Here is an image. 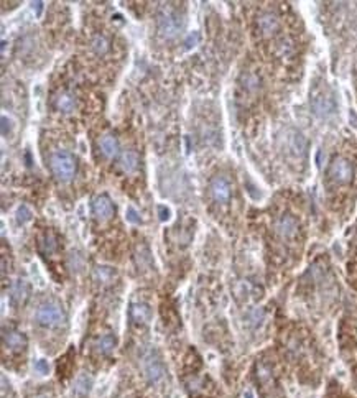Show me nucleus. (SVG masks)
<instances>
[{
  "instance_id": "obj_10",
  "label": "nucleus",
  "mask_w": 357,
  "mask_h": 398,
  "mask_svg": "<svg viewBox=\"0 0 357 398\" xmlns=\"http://www.w3.org/2000/svg\"><path fill=\"white\" fill-rule=\"evenodd\" d=\"M54 107L63 114H69L76 107V97L69 91H61L54 97Z\"/></svg>"
},
{
  "instance_id": "obj_16",
  "label": "nucleus",
  "mask_w": 357,
  "mask_h": 398,
  "mask_svg": "<svg viewBox=\"0 0 357 398\" xmlns=\"http://www.w3.org/2000/svg\"><path fill=\"white\" fill-rule=\"evenodd\" d=\"M96 347L102 355L112 354L114 349H116V337H112L110 334H104V336H101L99 339H97Z\"/></svg>"
},
{
  "instance_id": "obj_18",
  "label": "nucleus",
  "mask_w": 357,
  "mask_h": 398,
  "mask_svg": "<svg viewBox=\"0 0 357 398\" xmlns=\"http://www.w3.org/2000/svg\"><path fill=\"white\" fill-rule=\"evenodd\" d=\"M28 296V286L23 280H20L12 290V299H14L15 304H22Z\"/></svg>"
},
{
  "instance_id": "obj_25",
  "label": "nucleus",
  "mask_w": 357,
  "mask_h": 398,
  "mask_svg": "<svg viewBox=\"0 0 357 398\" xmlns=\"http://www.w3.org/2000/svg\"><path fill=\"white\" fill-rule=\"evenodd\" d=\"M10 130V122L7 120V117H2V135H7Z\"/></svg>"
},
{
  "instance_id": "obj_23",
  "label": "nucleus",
  "mask_w": 357,
  "mask_h": 398,
  "mask_svg": "<svg viewBox=\"0 0 357 398\" xmlns=\"http://www.w3.org/2000/svg\"><path fill=\"white\" fill-rule=\"evenodd\" d=\"M45 247H46V250L48 252H53L54 249H56V244H54V239L51 235H46V239H45Z\"/></svg>"
},
{
  "instance_id": "obj_24",
  "label": "nucleus",
  "mask_w": 357,
  "mask_h": 398,
  "mask_svg": "<svg viewBox=\"0 0 357 398\" xmlns=\"http://www.w3.org/2000/svg\"><path fill=\"white\" fill-rule=\"evenodd\" d=\"M158 213H160V219L161 221H168L170 219V209L165 206H158Z\"/></svg>"
},
{
  "instance_id": "obj_9",
  "label": "nucleus",
  "mask_w": 357,
  "mask_h": 398,
  "mask_svg": "<svg viewBox=\"0 0 357 398\" xmlns=\"http://www.w3.org/2000/svg\"><path fill=\"white\" fill-rule=\"evenodd\" d=\"M278 25L280 23H278L277 15L270 14V12H267V14H262L257 18V27L262 32V35H265V36L273 35V33L278 30Z\"/></svg>"
},
{
  "instance_id": "obj_8",
  "label": "nucleus",
  "mask_w": 357,
  "mask_h": 398,
  "mask_svg": "<svg viewBox=\"0 0 357 398\" xmlns=\"http://www.w3.org/2000/svg\"><path fill=\"white\" fill-rule=\"evenodd\" d=\"M211 194L214 198V201L218 202H227L231 198V184L224 176H214L211 180L209 184Z\"/></svg>"
},
{
  "instance_id": "obj_1",
  "label": "nucleus",
  "mask_w": 357,
  "mask_h": 398,
  "mask_svg": "<svg viewBox=\"0 0 357 398\" xmlns=\"http://www.w3.org/2000/svg\"><path fill=\"white\" fill-rule=\"evenodd\" d=\"M156 27L161 36L171 40L185 28V15L173 3H165L156 15Z\"/></svg>"
},
{
  "instance_id": "obj_22",
  "label": "nucleus",
  "mask_w": 357,
  "mask_h": 398,
  "mask_svg": "<svg viewBox=\"0 0 357 398\" xmlns=\"http://www.w3.org/2000/svg\"><path fill=\"white\" fill-rule=\"evenodd\" d=\"M125 219L132 224H138L140 222V216L134 207H127V213H125Z\"/></svg>"
},
{
  "instance_id": "obj_4",
  "label": "nucleus",
  "mask_w": 357,
  "mask_h": 398,
  "mask_svg": "<svg viewBox=\"0 0 357 398\" xmlns=\"http://www.w3.org/2000/svg\"><path fill=\"white\" fill-rule=\"evenodd\" d=\"M311 107H313V112L316 114V116H320V117H328V116H331V114L334 112L336 104H334L333 96L328 94V92H326L324 89H320V87H318L316 91L313 92V97H311Z\"/></svg>"
},
{
  "instance_id": "obj_27",
  "label": "nucleus",
  "mask_w": 357,
  "mask_h": 398,
  "mask_svg": "<svg viewBox=\"0 0 357 398\" xmlns=\"http://www.w3.org/2000/svg\"><path fill=\"white\" fill-rule=\"evenodd\" d=\"M35 5H36V15H40L41 14V8H43V2H36Z\"/></svg>"
},
{
  "instance_id": "obj_20",
  "label": "nucleus",
  "mask_w": 357,
  "mask_h": 398,
  "mask_svg": "<svg viewBox=\"0 0 357 398\" xmlns=\"http://www.w3.org/2000/svg\"><path fill=\"white\" fill-rule=\"evenodd\" d=\"M33 367H35L36 374H40V375L50 374V364H48V361H45V359H38V361H35Z\"/></svg>"
},
{
  "instance_id": "obj_26",
  "label": "nucleus",
  "mask_w": 357,
  "mask_h": 398,
  "mask_svg": "<svg viewBox=\"0 0 357 398\" xmlns=\"http://www.w3.org/2000/svg\"><path fill=\"white\" fill-rule=\"evenodd\" d=\"M244 398H255V392L252 388H247V390L244 392Z\"/></svg>"
},
{
  "instance_id": "obj_12",
  "label": "nucleus",
  "mask_w": 357,
  "mask_h": 398,
  "mask_svg": "<svg viewBox=\"0 0 357 398\" xmlns=\"http://www.w3.org/2000/svg\"><path fill=\"white\" fill-rule=\"evenodd\" d=\"M99 148L102 151V155L107 156V158H116L119 155V150H120V147H119V140L114 135H104V137L99 140Z\"/></svg>"
},
{
  "instance_id": "obj_7",
  "label": "nucleus",
  "mask_w": 357,
  "mask_h": 398,
  "mask_svg": "<svg viewBox=\"0 0 357 398\" xmlns=\"http://www.w3.org/2000/svg\"><path fill=\"white\" fill-rule=\"evenodd\" d=\"M92 213H94V216L99 221H107V219H110L114 216V213H116L112 199L105 196V194L97 196L94 199V202H92Z\"/></svg>"
},
{
  "instance_id": "obj_17",
  "label": "nucleus",
  "mask_w": 357,
  "mask_h": 398,
  "mask_svg": "<svg viewBox=\"0 0 357 398\" xmlns=\"http://www.w3.org/2000/svg\"><path fill=\"white\" fill-rule=\"evenodd\" d=\"M91 46H92V50H94V53L99 54V56H104V54L110 50L109 40L104 35H96L94 38H92Z\"/></svg>"
},
{
  "instance_id": "obj_21",
  "label": "nucleus",
  "mask_w": 357,
  "mask_h": 398,
  "mask_svg": "<svg viewBox=\"0 0 357 398\" xmlns=\"http://www.w3.org/2000/svg\"><path fill=\"white\" fill-rule=\"evenodd\" d=\"M89 385H91V379L86 375H81L79 379H78V382H76V388L74 390L76 392H79V393H84L89 388Z\"/></svg>"
},
{
  "instance_id": "obj_11",
  "label": "nucleus",
  "mask_w": 357,
  "mask_h": 398,
  "mask_svg": "<svg viewBox=\"0 0 357 398\" xmlns=\"http://www.w3.org/2000/svg\"><path fill=\"white\" fill-rule=\"evenodd\" d=\"M275 229H277L280 235L288 239V237H293L298 232V222H296L295 217H291V216H283L282 219H278Z\"/></svg>"
},
{
  "instance_id": "obj_15",
  "label": "nucleus",
  "mask_w": 357,
  "mask_h": 398,
  "mask_svg": "<svg viewBox=\"0 0 357 398\" xmlns=\"http://www.w3.org/2000/svg\"><path fill=\"white\" fill-rule=\"evenodd\" d=\"M130 316L135 323H148V319H150V308L143 303H135L130 308Z\"/></svg>"
},
{
  "instance_id": "obj_5",
  "label": "nucleus",
  "mask_w": 357,
  "mask_h": 398,
  "mask_svg": "<svg viewBox=\"0 0 357 398\" xmlns=\"http://www.w3.org/2000/svg\"><path fill=\"white\" fill-rule=\"evenodd\" d=\"M329 176L336 183H349L352 176H354V168H352V165L346 158L338 156V158L333 160V163L329 166Z\"/></svg>"
},
{
  "instance_id": "obj_14",
  "label": "nucleus",
  "mask_w": 357,
  "mask_h": 398,
  "mask_svg": "<svg viewBox=\"0 0 357 398\" xmlns=\"http://www.w3.org/2000/svg\"><path fill=\"white\" fill-rule=\"evenodd\" d=\"M140 158L137 155V151L134 150H125L120 156V168L125 173H134L138 168Z\"/></svg>"
},
{
  "instance_id": "obj_19",
  "label": "nucleus",
  "mask_w": 357,
  "mask_h": 398,
  "mask_svg": "<svg viewBox=\"0 0 357 398\" xmlns=\"http://www.w3.org/2000/svg\"><path fill=\"white\" fill-rule=\"evenodd\" d=\"M30 219H32V211L27 206H20L18 211H17V221H18V224L28 222Z\"/></svg>"
},
{
  "instance_id": "obj_3",
  "label": "nucleus",
  "mask_w": 357,
  "mask_h": 398,
  "mask_svg": "<svg viewBox=\"0 0 357 398\" xmlns=\"http://www.w3.org/2000/svg\"><path fill=\"white\" fill-rule=\"evenodd\" d=\"M36 321L45 328H58L66 321V315L63 311L61 304L50 301L43 303L36 310Z\"/></svg>"
},
{
  "instance_id": "obj_13",
  "label": "nucleus",
  "mask_w": 357,
  "mask_h": 398,
  "mask_svg": "<svg viewBox=\"0 0 357 398\" xmlns=\"http://www.w3.org/2000/svg\"><path fill=\"white\" fill-rule=\"evenodd\" d=\"M3 344L12 350H22L27 347V337H25L23 332L8 331L3 334Z\"/></svg>"
},
{
  "instance_id": "obj_2",
  "label": "nucleus",
  "mask_w": 357,
  "mask_h": 398,
  "mask_svg": "<svg viewBox=\"0 0 357 398\" xmlns=\"http://www.w3.org/2000/svg\"><path fill=\"white\" fill-rule=\"evenodd\" d=\"M50 168L59 181H69L73 180L76 171H78V163H76V158L69 151L56 150L50 156Z\"/></svg>"
},
{
  "instance_id": "obj_6",
  "label": "nucleus",
  "mask_w": 357,
  "mask_h": 398,
  "mask_svg": "<svg viewBox=\"0 0 357 398\" xmlns=\"http://www.w3.org/2000/svg\"><path fill=\"white\" fill-rule=\"evenodd\" d=\"M142 364H143V372H145L147 379L150 380L152 383L158 382L161 377L165 375V367H163V364H161L158 355H155L153 352H148V354L143 355Z\"/></svg>"
}]
</instances>
